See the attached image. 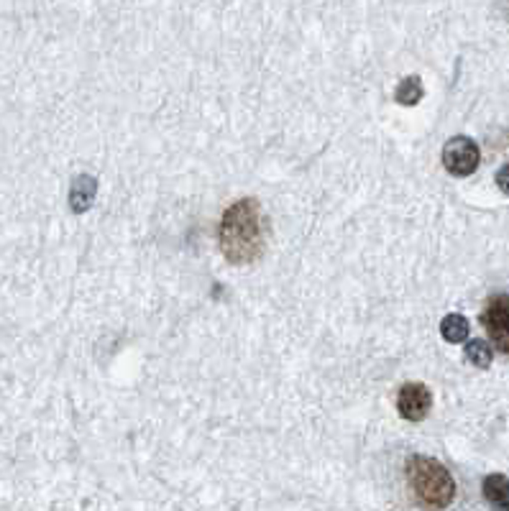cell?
<instances>
[{
  "mask_svg": "<svg viewBox=\"0 0 509 511\" xmlns=\"http://www.w3.org/2000/svg\"><path fill=\"white\" fill-rule=\"evenodd\" d=\"M221 251L231 264H251L264 254V212L254 197H243L223 212L218 228Z\"/></svg>",
  "mask_w": 509,
  "mask_h": 511,
  "instance_id": "cell-1",
  "label": "cell"
},
{
  "mask_svg": "<svg viewBox=\"0 0 509 511\" xmlns=\"http://www.w3.org/2000/svg\"><path fill=\"white\" fill-rule=\"evenodd\" d=\"M407 483L420 507L432 511L448 509L456 498V479L446 465L428 455H413L407 461Z\"/></svg>",
  "mask_w": 509,
  "mask_h": 511,
  "instance_id": "cell-2",
  "label": "cell"
},
{
  "mask_svg": "<svg viewBox=\"0 0 509 511\" xmlns=\"http://www.w3.org/2000/svg\"><path fill=\"white\" fill-rule=\"evenodd\" d=\"M481 325L499 353L509 355V294H494L481 309Z\"/></svg>",
  "mask_w": 509,
  "mask_h": 511,
  "instance_id": "cell-3",
  "label": "cell"
},
{
  "mask_svg": "<svg viewBox=\"0 0 509 511\" xmlns=\"http://www.w3.org/2000/svg\"><path fill=\"white\" fill-rule=\"evenodd\" d=\"M481 161V151L474 139L468 136H456L443 146V166L448 175L453 176H471L478 169Z\"/></svg>",
  "mask_w": 509,
  "mask_h": 511,
  "instance_id": "cell-4",
  "label": "cell"
},
{
  "mask_svg": "<svg viewBox=\"0 0 509 511\" xmlns=\"http://www.w3.org/2000/svg\"><path fill=\"white\" fill-rule=\"evenodd\" d=\"M432 407V394L425 383L410 381L399 389L397 394V412L407 422H423Z\"/></svg>",
  "mask_w": 509,
  "mask_h": 511,
  "instance_id": "cell-5",
  "label": "cell"
},
{
  "mask_svg": "<svg viewBox=\"0 0 509 511\" xmlns=\"http://www.w3.org/2000/svg\"><path fill=\"white\" fill-rule=\"evenodd\" d=\"M481 491L486 504L494 511H509V479L504 473H492L481 483Z\"/></svg>",
  "mask_w": 509,
  "mask_h": 511,
  "instance_id": "cell-6",
  "label": "cell"
},
{
  "mask_svg": "<svg viewBox=\"0 0 509 511\" xmlns=\"http://www.w3.org/2000/svg\"><path fill=\"white\" fill-rule=\"evenodd\" d=\"M95 192H97V182L93 176L87 175L77 176V179L72 182V190H69V205H72V210H75V212L90 210L93 200H95Z\"/></svg>",
  "mask_w": 509,
  "mask_h": 511,
  "instance_id": "cell-7",
  "label": "cell"
},
{
  "mask_svg": "<svg viewBox=\"0 0 509 511\" xmlns=\"http://www.w3.org/2000/svg\"><path fill=\"white\" fill-rule=\"evenodd\" d=\"M423 97H425V87H423V80L417 75L404 77L397 85V90H395V100H397L399 105H404V108H413Z\"/></svg>",
  "mask_w": 509,
  "mask_h": 511,
  "instance_id": "cell-8",
  "label": "cell"
},
{
  "mask_svg": "<svg viewBox=\"0 0 509 511\" xmlns=\"http://www.w3.org/2000/svg\"><path fill=\"white\" fill-rule=\"evenodd\" d=\"M468 330H471V325H468V319L463 318V315H446L443 322H441V336L446 337L448 343H463L466 337H468Z\"/></svg>",
  "mask_w": 509,
  "mask_h": 511,
  "instance_id": "cell-9",
  "label": "cell"
},
{
  "mask_svg": "<svg viewBox=\"0 0 509 511\" xmlns=\"http://www.w3.org/2000/svg\"><path fill=\"white\" fill-rule=\"evenodd\" d=\"M466 358L477 368H489L492 366L494 348L486 340H471V343L466 345Z\"/></svg>",
  "mask_w": 509,
  "mask_h": 511,
  "instance_id": "cell-10",
  "label": "cell"
},
{
  "mask_svg": "<svg viewBox=\"0 0 509 511\" xmlns=\"http://www.w3.org/2000/svg\"><path fill=\"white\" fill-rule=\"evenodd\" d=\"M496 187H499V190L504 192V194L509 197V164L496 172Z\"/></svg>",
  "mask_w": 509,
  "mask_h": 511,
  "instance_id": "cell-11",
  "label": "cell"
},
{
  "mask_svg": "<svg viewBox=\"0 0 509 511\" xmlns=\"http://www.w3.org/2000/svg\"><path fill=\"white\" fill-rule=\"evenodd\" d=\"M504 11H507V16H509V0H504Z\"/></svg>",
  "mask_w": 509,
  "mask_h": 511,
  "instance_id": "cell-12",
  "label": "cell"
}]
</instances>
